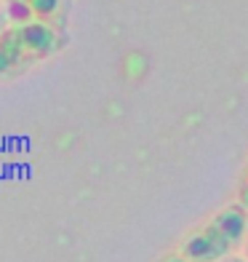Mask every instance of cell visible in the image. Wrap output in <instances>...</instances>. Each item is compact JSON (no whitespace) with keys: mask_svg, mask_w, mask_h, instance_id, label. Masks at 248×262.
<instances>
[{"mask_svg":"<svg viewBox=\"0 0 248 262\" xmlns=\"http://www.w3.org/2000/svg\"><path fill=\"white\" fill-rule=\"evenodd\" d=\"M64 46L54 25L24 21L0 30V80L24 75L30 67L51 59Z\"/></svg>","mask_w":248,"mask_h":262,"instance_id":"6da1fadb","label":"cell"},{"mask_svg":"<svg viewBox=\"0 0 248 262\" xmlns=\"http://www.w3.org/2000/svg\"><path fill=\"white\" fill-rule=\"evenodd\" d=\"M245 230L248 211H243L238 204H230L216 211L203 228L184 238L179 257H184L187 262H224L243 246Z\"/></svg>","mask_w":248,"mask_h":262,"instance_id":"7a4b0ae2","label":"cell"},{"mask_svg":"<svg viewBox=\"0 0 248 262\" xmlns=\"http://www.w3.org/2000/svg\"><path fill=\"white\" fill-rule=\"evenodd\" d=\"M11 16V25H24V21H43L54 25V19L62 14L64 0H3Z\"/></svg>","mask_w":248,"mask_h":262,"instance_id":"3957f363","label":"cell"},{"mask_svg":"<svg viewBox=\"0 0 248 262\" xmlns=\"http://www.w3.org/2000/svg\"><path fill=\"white\" fill-rule=\"evenodd\" d=\"M238 206L243 211H248V166L243 171V180H240V187H238Z\"/></svg>","mask_w":248,"mask_h":262,"instance_id":"277c9868","label":"cell"},{"mask_svg":"<svg viewBox=\"0 0 248 262\" xmlns=\"http://www.w3.org/2000/svg\"><path fill=\"white\" fill-rule=\"evenodd\" d=\"M163 262H187L184 257H179V254H171V257H165Z\"/></svg>","mask_w":248,"mask_h":262,"instance_id":"5b68a950","label":"cell"},{"mask_svg":"<svg viewBox=\"0 0 248 262\" xmlns=\"http://www.w3.org/2000/svg\"><path fill=\"white\" fill-rule=\"evenodd\" d=\"M243 252H245V257H243V259L248 262V230H245V238H243Z\"/></svg>","mask_w":248,"mask_h":262,"instance_id":"8992f818","label":"cell"},{"mask_svg":"<svg viewBox=\"0 0 248 262\" xmlns=\"http://www.w3.org/2000/svg\"><path fill=\"white\" fill-rule=\"evenodd\" d=\"M224 262H245V259H243V257H235V254H232V257H227Z\"/></svg>","mask_w":248,"mask_h":262,"instance_id":"52a82bcc","label":"cell"}]
</instances>
